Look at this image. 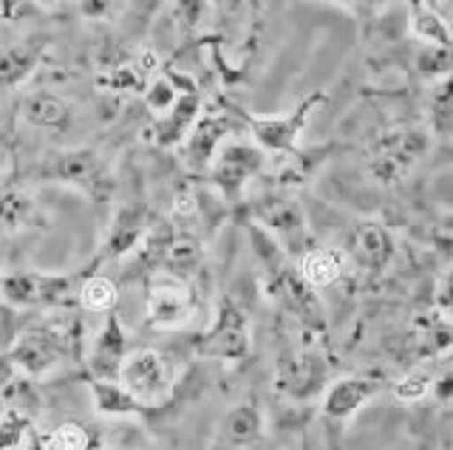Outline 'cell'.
<instances>
[{
    "label": "cell",
    "mask_w": 453,
    "mask_h": 450,
    "mask_svg": "<svg viewBox=\"0 0 453 450\" xmlns=\"http://www.w3.org/2000/svg\"><path fill=\"white\" fill-rule=\"evenodd\" d=\"M411 32L425 46L453 49V34L448 29V23L439 18V11L428 0H411Z\"/></svg>",
    "instance_id": "23"
},
{
    "label": "cell",
    "mask_w": 453,
    "mask_h": 450,
    "mask_svg": "<svg viewBox=\"0 0 453 450\" xmlns=\"http://www.w3.org/2000/svg\"><path fill=\"white\" fill-rule=\"evenodd\" d=\"M210 9V0H173L170 6V20L181 34H193L204 23Z\"/></svg>",
    "instance_id": "29"
},
{
    "label": "cell",
    "mask_w": 453,
    "mask_h": 450,
    "mask_svg": "<svg viewBox=\"0 0 453 450\" xmlns=\"http://www.w3.org/2000/svg\"><path fill=\"white\" fill-rule=\"evenodd\" d=\"M238 131H247V114H238V111H207V114H198L181 148L184 164L193 173H207L219 148Z\"/></svg>",
    "instance_id": "9"
},
{
    "label": "cell",
    "mask_w": 453,
    "mask_h": 450,
    "mask_svg": "<svg viewBox=\"0 0 453 450\" xmlns=\"http://www.w3.org/2000/svg\"><path fill=\"white\" fill-rule=\"evenodd\" d=\"M88 388L94 397V408L105 416H145L148 405L134 400L119 383H108V379L88 377Z\"/></svg>",
    "instance_id": "22"
},
{
    "label": "cell",
    "mask_w": 453,
    "mask_h": 450,
    "mask_svg": "<svg viewBox=\"0 0 453 450\" xmlns=\"http://www.w3.org/2000/svg\"><path fill=\"white\" fill-rule=\"evenodd\" d=\"M156 72H159V63H156V57L148 51V54H142V57L105 65L96 77V86L105 91H117V94H145L148 82L156 77Z\"/></svg>",
    "instance_id": "17"
},
{
    "label": "cell",
    "mask_w": 453,
    "mask_h": 450,
    "mask_svg": "<svg viewBox=\"0 0 453 450\" xmlns=\"http://www.w3.org/2000/svg\"><path fill=\"white\" fill-rule=\"evenodd\" d=\"M35 199L32 193L26 190V185L20 181L18 173H9L0 179V227L14 233L23 230L26 224L35 221Z\"/></svg>",
    "instance_id": "19"
},
{
    "label": "cell",
    "mask_w": 453,
    "mask_h": 450,
    "mask_svg": "<svg viewBox=\"0 0 453 450\" xmlns=\"http://www.w3.org/2000/svg\"><path fill=\"white\" fill-rule=\"evenodd\" d=\"M127 357V337L122 329V320L117 312H108L105 326L99 329L94 337V346L88 351V377L94 379H108V383H117L119 369Z\"/></svg>",
    "instance_id": "15"
},
{
    "label": "cell",
    "mask_w": 453,
    "mask_h": 450,
    "mask_svg": "<svg viewBox=\"0 0 453 450\" xmlns=\"http://www.w3.org/2000/svg\"><path fill=\"white\" fill-rule=\"evenodd\" d=\"M96 266V261H94ZM94 266L77 272H9L0 275V301L12 309H63L74 306L82 280Z\"/></svg>",
    "instance_id": "3"
},
{
    "label": "cell",
    "mask_w": 453,
    "mask_h": 450,
    "mask_svg": "<svg viewBox=\"0 0 453 450\" xmlns=\"http://www.w3.org/2000/svg\"><path fill=\"white\" fill-rule=\"evenodd\" d=\"M23 450H46V445H42V436L32 431V436H28V442H26Z\"/></svg>",
    "instance_id": "34"
},
{
    "label": "cell",
    "mask_w": 453,
    "mask_h": 450,
    "mask_svg": "<svg viewBox=\"0 0 453 450\" xmlns=\"http://www.w3.org/2000/svg\"><path fill=\"white\" fill-rule=\"evenodd\" d=\"M117 383L131 393L134 400L153 408L165 397H170V391L176 385V371L165 355H159V351H153V348H142L125 357Z\"/></svg>",
    "instance_id": "8"
},
{
    "label": "cell",
    "mask_w": 453,
    "mask_h": 450,
    "mask_svg": "<svg viewBox=\"0 0 453 450\" xmlns=\"http://www.w3.org/2000/svg\"><path fill=\"white\" fill-rule=\"evenodd\" d=\"M258 431H261V416H258V411H255L252 402H244V405L233 408L230 416H226L224 425H221L224 439L233 442V445L252 442L255 436H258Z\"/></svg>",
    "instance_id": "27"
},
{
    "label": "cell",
    "mask_w": 453,
    "mask_h": 450,
    "mask_svg": "<svg viewBox=\"0 0 453 450\" xmlns=\"http://www.w3.org/2000/svg\"><path fill=\"white\" fill-rule=\"evenodd\" d=\"M117 298H119V292H117V284H113L111 278L88 275L82 280V286H80L77 303L82 309H88V312H113Z\"/></svg>",
    "instance_id": "26"
},
{
    "label": "cell",
    "mask_w": 453,
    "mask_h": 450,
    "mask_svg": "<svg viewBox=\"0 0 453 450\" xmlns=\"http://www.w3.org/2000/svg\"><path fill=\"white\" fill-rule=\"evenodd\" d=\"M4 360L28 379H40L60 365L77 362L82 360V323L71 317L26 329L14 337Z\"/></svg>",
    "instance_id": "1"
},
{
    "label": "cell",
    "mask_w": 453,
    "mask_h": 450,
    "mask_svg": "<svg viewBox=\"0 0 453 450\" xmlns=\"http://www.w3.org/2000/svg\"><path fill=\"white\" fill-rule=\"evenodd\" d=\"M42 445L46 450H99V436L80 422H63L42 436Z\"/></svg>",
    "instance_id": "25"
},
{
    "label": "cell",
    "mask_w": 453,
    "mask_h": 450,
    "mask_svg": "<svg viewBox=\"0 0 453 450\" xmlns=\"http://www.w3.org/2000/svg\"><path fill=\"white\" fill-rule=\"evenodd\" d=\"M32 436V416L20 408H6L0 416V450H23Z\"/></svg>",
    "instance_id": "28"
},
{
    "label": "cell",
    "mask_w": 453,
    "mask_h": 450,
    "mask_svg": "<svg viewBox=\"0 0 453 450\" xmlns=\"http://www.w3.org/2000/svg\"><path fill=\"white\" fill-rule=\"evenodd\" d=\"M374 391L377 385L368 383V379H346V383H337L329 391V397H326V414L343 419L357 411L368 397H374Z\"/></svg>",
    "instance_id": "24"
},
{
    "label": "cell",
    "mask_w": 453,
    "mask_h": 450,
    "mask_svg": "<svg viewBox=\"0 0 453 450\" xmlns=\"http://www.w3.org/2000/svg\"><path fill=\"white\" fill-rule=\"evenodd\" d=\"M202 263H204V249H202V244H198V238L188 235V233H173L165 252H162L159 272L188 280L190 275H196L198 270H202Z\"/></svg>",
    "instance_id": "20"
},
{
    "label": "cell",
    "mask_w": 453,
    "mask_h": 450,
    "mask_svg": "<svg viewBox=\"0 0 453 450\" xmlns=\"http://www.w3.org/2000/svg\"><path fill=\"white\" fill-rule=\"evenodd\" d=\"M145 317L153 329H179L193 317V292L188 280L156 272L148 280Z\"/></svg>",
    "instance_id": "10"
},
{
    "label": "cell",
    "mask_w": 453,
    "mask_h": 450,
    "mask_svg": "<svg viewBox=\"0 0 453 450\" xmlns=\"http://www.w3.org/2000/svg\"><path fill=\"white\" fill-rule=\"evenodd\" d=\"M320 105H326V94L311 91L292 111H287V114H280V117H247V131L252 133L255 145H258L264 153L295 156L297 139H301L311 114H315Z\"/></svg>",
    "instance_id": "7"
},
{
    "label": "cell",
    "mask_w": 453,
    "mask_h": 450,
    "mask_svg": "<svg viewBox=\"0 0 453 450\" xmlns=\"http://www.w3.org/2000/svg\"><path fill=\"white\" fill-rule=\"evenodd\" d=\"M428 148L431 136L422 128H394L374 139L372 150H368L365 173L377 185H396L414 171L417 162L428 153Z\"/></svg>",
    "instance_id": "5"
},
{
    "label": "cell",
    "mask_w": 453,
    "mask_h": 450,
    "mask_svg": "<svg viewBox=\"0 0 453 450\" xmlns=\"http://www.w3.org/2000/svg\"><path fill=\"white\" fill-rule=\"evenodd\" d=\"M266 171V153L255 142H241V139H226L219 148L216 159L207 167L210 185L219 190L224 202L238 204L244 199L247 187Z\"/></svg>",
    "instance_id": "6"
},
{
    "label": "cell",
    "mask_w": 453,
    "mask_h": 450,
    "mask_svg": "<svg viewBox=\"0 0 453 450\" xmlns=\"http://www.w3.org/2000/svg\"><path fill=\"white\" fill-rule=\"evenodd\" d=\"M202 114V91H198L196 82L188 77L181 86V94L176 105L167 111L165 117H156L148 131H145V139L159 148H173V145H181L184 139H188L193 122Z\"/></svg>",
    "instance_id": "13"
},
{
    "label": "cell",
    "mask_w": 453,
    "mask_h": 450,
    "mask_svg": "<svg viewBox=\"0 0 453 450\" xmlns=\"http://www.w3.org/2000/svg\"><path fill=\"white\" fill-rule=\"evenodd\" d=\"M37 4H40V6H57L60 0H37Z\"/></svg>",
    "instance_id": "36"
},
{
    "label": "cell",
    "mask_w": 453,
    "mask_h": 450,
    "mask_svg": "<svg viewBox=\"0 0 453 450\" xmlns=\"http://www.w3.org/2000/svg\"><path fill=\"white\" fill-rule=\"evenodd\" d=\"M250 218L273 238V241L292 252V256H303L309 249V221L303 213V204L287 190H275L258 195L250 202Z\"/></svg>",
    "instance_id": "4"
},
{
    "label": "cell",
    "mask_w": 453,
    "mask_h": 450,
    "mask_svg": "<svg viewBox=\"0 0 453 450\" xmlns=\"http://www.w3.org/2000/svg\"><path fill=\"white\" fill-rule=\"evenodd\" d=\"M349 256L360 266H365V270H382L394 256L391 233L380 221H360L351 230Z\"/></svg>",
    "instance_id": "18"
},
{
    "label": "cell",
    "mask_w": 453,
    "mask_h": 450,
    "mask_svg": "<svg viewBox=\"0 0 453 450\" xmlns=\"http://www.w3.org/2000/svg\"><path fill=\"white\" fill-rule=\"evenodd\" d=\"M51 40L46 34H28L0 46V94L20 88L46 60Z\"/></svg>",
    "instance_id": "14"
},
{
    "label": "cell",
    "mask_w": 453,
    "mask_h": 450,
    "mask_svg": "<svg viewBox=\"0 0 453 450\" xmlns=\"http://www.w3.org/2000/svg\"><path fill=\"white\" fill-rule=\"evenodd\" d=\"M26 11V0H0V20H18Z\"/></svg>",
    "instance_id": "33"
},
{
    "label": "cell",
    "mask_w": 453,
    "mask_h": 450,
    "mask_svg": "<svg viewBox=\"0 0 453 450\" xmlns=\"http://www.w3.org/2000/svg\"><path fill=\"white\" fill-rule=\"evenodd\" d=\"M332 4H340L351 11H357V15H374V11L386 9L391 0H332Z\"/></svg>",
    "instance_id": "32"
},
{
    "label": "cell",
    "mask_w": 453,
    "mask_h": 450,
    "mask_svg": "<svg viewBox=\"0 0 453 450\" xmlns=\"http://www.w3.org/2000/svg\"><path fill=\"white\" fill-rule=\"evenodd\" d=\"M32 179L40 181V185L71 187L94 204H108L113 199V190H117V179H113L108 162L91 148L49 150L35 164Z\"/></svg>",
    "instance_id": "2"
},
{
    "label": "cell",
    "mask_w": 453,
    "mask_h": 450,
    "mask_svg": "<svg viewBox=\"0 0 453 450\" xmlns=\"http://www.w3.org/2000/svg\"><path fill=\"white\" fill-rule=\"evenodd\" d=\"M250 351V329L247 317L235 303H224L212 329L196 340V355L204 360H241Z\"/></svg>",
    "instance_id": "11"
},
{
    "label": "cell",
    "mask_w": 453,
    "mask_h": 450,
    "mask_svg": "<svg viewBox=\"0 0 453 450\" xmlns=\"http://www.w3.org/2000/svg\"><path fill=\"white\" fill-rule=\"evenodd\" d=\"M153 221L156 218L150 213V207L142 202V199L119 204L117 213H113V218H111V224H108V233H105V241H103V252H99L96 263L134 256L136 247L142 244V238L148 235Z\"/></svg>",
    "instance_id": "12"
},
{
    "label": "cell",
    "mask_w": 453,
    "mask_h": 450,
    "mask_svg": "<svg viewBox=\"0 0 453 450\" xmlns=\"http://www.w3.org/2000/svg\"><path fill=\"white\" fill-rule=\"evenodd\" d=\"M343 266H346V256L337 249H323V247H309L303 256H301V266L297 272L303 275V280L309 286H332L334 280L343 275Z\"/></svg>",
    "instance_id": "21"
},
{
    "label": "cell",
    "mask_w": 453,
    "mask_h": 450,
    "mask_svg": "<svg viewBox=\"0 0 453 450\" xmlns=\"http://www.w3.org/2000/svg\"><path fill=\"white\" fill-rule=\"evenodd\" d=\"M442 301H445L448 306H453V272L448 275L445 286H442Z\"/></svg>",
    "instance_id": "35"
},
{
    "label": "cell",
    "mask_w": 453,
    "mask_h": 450,
    "mask_svg": "<svg viewBox=\"0 0 453 450\" xmlns=\"http://www.w3.org/2000/svg\"><path fill=\"white\" fill-rule=\"evenodd\" d=\"M20 114L28 125L46 133H68L74 125V108L60 94L51 91H32L20 103Z\"/></svg>",
    "instance_id": "16"
},
{
    "label": "cell",
    "mask_w": 453,
    "mask_h": 450,
    "mask_svg": "<svg viewBox=\"0 0 453 450\" xmlns=\"http://www.w3.org/2000/svg\"><path fill=\"white\" fill-rule=\"evenodd\" d=\"M113 450H134V447H113Z\"/></svg>",
    "instance_id": "37"
},
{
    "label": "cell",
    "mask_w": 453,
    "mask_h": 450,
    "mask_svg": "<svg viewBox=\"0 0 453 450\" xmlns=\"http://www.w3.org/2000/svg\"><path fill=\"white\" fill-rule=\"evenodd\" d=\"M74 4L85 20H111L117 15V0H74Z\"/></svg>",
    "instance_id": "30"
},
{
    "label": "cell",
    "mask_w": 453,
    "mask_h": 450,
    "mask_svg": "<svg viewBox=\"0 0 453 450\" xmlns=\"http://www.w3.org/2000/svg\"><path fill=\"white\" fill-rule=\"evenodd\" d=\"M428 391V377H405L400 385H396V397H403V400H419L422 393Z\"/></svg>",
    "instance_id": "31"
}]
</instances>
